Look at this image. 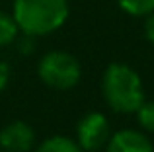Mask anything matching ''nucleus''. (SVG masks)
<instances>
[{
  "label": "nucleus",
  "instance_id": "obj_4",
  "mask_svg": "<svg viewBox=\"0 0 154 152\" xmlns=\"http://www.w3.org/2000/svg\"><path fill=\"white\" fill-rule=\"evenodd\" d=\"M109 123L103 113L100 111H92L86 113L78 123L76 129V138H78V146L82 150L96 152L109 141Z\"/></svg>",
  "mask_w": 154,
  "mask_h": 152
},
{
  "label": "nucleus",
  "instance_id": "obj_10",
  "mask_svg": "<svg viewBox=\"0 0 154 152\" xmlns=\"http://www.w3.org/2000/svg\"><path fill=\"white\" fill-rule=\"evenodd\" d=\"M135 113L139 119V125L148 133H154V102H143Z\"/></svg>",
  "mask_w": 154,
  "mask_h": 152
},
{
  "label": "nucleus",
  "instance_id": "obj_9",
  "mask_svg": "<svg viewBox=\"0 0 154 152\" xmlns=\"http://www.w3.org/2000/svg\"><path fill=\"white\" fill-rule=\"evenodd\" d=\"M121 10L131 16H148L154 12V0H117Z\"/></svg>",
  "mask_w": 154,
  "mask_h": 152
},
{
  "label": "nucleus",
  "instance_id": "obj_12",
  "mask_svg": "<svg viewBox=\"0 0 154 152\" xmlns=\"http://www.w3.org/2000/svg\"><path fill=\"white\" fill-rule=\"evenodd\" d=\"M8 82H10V66L6 62H0V92L8 86Z\"/></svg>",
  "mask_w": 154,
  "mask_h": 152
},
{
  "label": "nucleus",
  "instance_id": "obj_1",
  "mask_svg": "<svg viewBox=\"0 0 154 152\" xmlns=\"http://www.w3.org/2000/svg\"><path fill=\"white\" fill-rule=\"evenodd\" d=\"M23 35H49L68 18V0H14L12 10Z\"/></svg>",
  "mask_w": 154,
  "mask_h": 152
},
{
  "label": "nucleus",
  "instance_id": "obj_5",
  "mask_svg": "<svg viewBox=\"0 0 154 152\" xmlns=\"http://www.w3.org/2000/svg\"><path fill=\"white\" fill-rule=\"evenodd\" d=\"M33 129L23 121H14L0 131V148L6 152H27L33 148Z\"/></svg>",
  "mask_w": 154,
  "mask_h": 152
},
{
  "label": "nucleus",
  "instance_id": "obj_11",
  "mask_svg": "<svg viewBox=\"0 0 154 152\" xmlns=\"http://www.w3.org/2000/svg\"><path fill=\"white\" fill-rule=\"evenodd\" d=\"M144 35H146V39L154 45V12L148 14L146 20H144Z\"/></svg>",
  "mask_w": 154,
  "mask_h": 152
},
{
  "label": "nucleus",
  "instance_id": "obj_2",
  "mask_svg": "<svg viewBox=\"0 0 154 152\" xmlns=\"http://www.w3.org/2000/svg\"><path fill=\"white\" fill-rule=\"evenodd\" d=\"M102 92L107 105L117 113H135L144 102L140 76L123 62H113L105 68Z\"/></svg>",
  "mask_w": 154,
  "mask_h": 152
},
{
  "label": "nucleus",
  "instance_id": "obj_3",
  "mask_svg": "<svg viewBox=\"0 0 154 152\" xmlns=\"http://www.w3.org/2000/svg\"><path fill=\"white\" fill-rule=\"evenodd\" d=\"M37 74L49 88L70 90L80 80V62L66 51H49L43 55L37 66Z\"/></svg>",
  "mask_w": 154,
  "mask_h": 152
},
{
  "label": "nucleus",
  "instance_id": "obj_8",
  "mask_svg": "<svg viewBox=\"0 0 154 152\" xmlns=\"http://www.w3.org/2000/svg\"><path fill=\"white\" fill-rule=\"evenodd\" d=\"M18 23H16L14 16L6 14V12H0V47H6L18 37Z\"/></svg>",
  "mask_w": 154,
  "mask_h": 152
},
{
  "label": "nucleus",
  "instance_id": "obj_7",
  "mask_svg": "<svg viewBox=\"0 0 154 152\" xmlns=\"http://www.w3.org/2000/svg\"><path fill=\"white\" fill-rule=\"evenodd\" d=\"M35 152H82L78 142L66 137H51L35 148Z\"/></svg>",
  "mask_w": 154,
  "mask_h": 152
},
{
  "label": "nucleus",
  "instance_id": "obj_13",
  "mask_svg": "<svg viewBox=\"0 0 154 152\" xmlns=\"http://www.w3.org/2000/svg\"><path fill=\"white\" fill-rule=\"evenodd\" d=\"M0 152H6V150H0Z\"/></svg>",
  "mask_w": 154,
  "mask_h": 152
},
{
  "label": "nucleus",
  "instance_id": "obj_6",
  "mask_svg": "<svg viewBox=\"0 0 154 152\" xmlns=\"http://www.w3.org/2000/svg\"><path fill=\"white\" fill-rule=\"evenodd\" d=\"M105 152H154V146L146 135L133 129H123L109 137Z\"/></svg>",
  "mask_w": 154,
  "mask_h": 152
}]
</instances>
